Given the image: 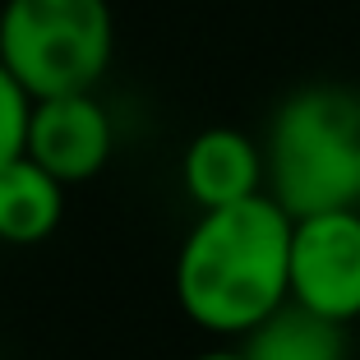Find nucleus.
Masks as SVG:
<instances>
[{
  "mask_svg": "<svg viewBox=\"0 0 360 360\" xmlns=\"http://www.w3.org/2000/svg\"><path fill=\"white\" fill-rule=\"evenodd\" d=\"M291 222L268 190L199 212L176 255V300L194 328L245 338L291 300Z\"/></svg>",
  "mask_w": 360,
  "mask_h": 360,
  "instance_id": "1",
  "label": "nucleus"
},
{
  "mask_svg": "<svg viewBox=\"0 0 360 360\" xmlns=\"http://www.w3.org/2000/svg\"><path fill=\"white\" fill-rule=\"evenodd\" d=\"M268 194L291 217L360 208V97L338 84L296 88L268 120Z\"/></svg>",
  "mask_w": 360,
  "mask_h": 360,
  "instance_id": "2",
  "label": "nucleus"
},
{
  "mask_svg": "<svg viewBox=\"0 0 360 360\" xmlns=\"http://www.w3.org/2000/svg\"><path fill=\"white\" fill-rule=\"evenodd\" d=\"M116 51L106 0H5L0 60L32 97L93 93Z\"/></svg>",
  "mask_w": 360,
  "mask_h": 360,
  "instance_id": "3",
  "label": "nucleus"
},
{
  "mask_svg": "<svg viewBox=\"0 0 360 360\" xmlns=\"http://www.w3.org/2000/svg\"><path fill=\"white\" fill-rule=\"evenodd\" d=\"M291 300L338 323L360 319V208L291 222Z\"/></svg>",
  "mask_w": 360,
  "mask_h": 360,
  "instance_id": "4",
  "label": "nucleus"
},
{
  "mask_svg": "<svg viewBox=\"0 0 360 360\" xmlns=\"http://www.w3.org/2000/svg\"><path fill=\"white\" fill-rule=\"evenodd\" d=\"M111 148H116V129L93 93H60L32 102L23 153L32 162H42L56 180H65V185L93 180L111 162Z\"/></svg>",
  "mask_w": 360,
  "mask_h": 360,
  "instance_id": "5",
  "label": "nucleus"
},
{
  "mask_svg": "<svg viewBox=\"0 0 360 360\" xmlns=\"http://www.w3.org/2000/svg\"><path fill=\"white\" fill-rule=\"evenodd\" d=\"M180 180L185 194L203 208H226V203L255 199L268 190V162L250 134L231 125H212L190 139V148L180 158Z\"/></svg>",
  "mask_w": 360,
  "mask_h": 360,
  "instance_id": "6",
  "label": "nucleus"
},
{
  "mask_svg": "<svg viewBox=\"0 0 360 360\" xmlns=\"http://www.w3.org/2000/svg\"><path fill=\"white\" fill-rule=\"evenodd\" d=\"M245 360H351L347 323L314 314L300 300H282L240 338Z\"/></svg>",
  "mask_w": 360,
  "mask_h": 360,
  "instance_id": "7",
  "label": "nucleus"
},
{
  "mask_svg": "<svg viewBox=\"0 0 360 360\" xmlns=\"http://www.w3.org/2000/svg\"><path fill=\"white\" fill-rule=\"evenodd\" d=\"M65 217V180H56L28 153L0 167V240L42 245Z\"/></svg>",
  "mask_w": 360,
  "mask_h": 360,
  "instance_id": "8",
  "label": "nucleus"
},
{
  "mask_svg": "<svg viewBox=\"0 0 360 360\" xmlns=\"http://www.w3.org/2000/svg\"><path fill=\"white\" fill-rule=\"evenodd\" d=\"M32 102H37V97L19 84V75H14L10 65L0 60V167H10V162L23 158V148H28Z\"/></svg>",
  "mask_w": 360,
  "mask_h": 360,
  "instance_id": "9",
  "label": "nucleus"
},
{
  "mask_svg": "<svg viewBox=\"0 0 360 360\" xmlns=\"http://www.w3.org/2000/svg\"><path fill=\"white\" fill-rule=\"evenodd\" d=\"M194 360H245V351L236 347V351H203V356H194Z\"/></svg>",
  "mask_w": 360,
  "mask_h": 360,
  "instance_id": "10",
  "label": "nucleus"
}]
</instances>
